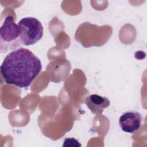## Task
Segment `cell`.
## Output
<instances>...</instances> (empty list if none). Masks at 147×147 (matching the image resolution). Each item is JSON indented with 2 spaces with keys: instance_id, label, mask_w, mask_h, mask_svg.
I'll return each instance as SVG.
<instances>
[{
  "instance_id": "cell-2",
  "label": "cell",
  "mask_w": 147,
  "mask_h": 147,
  "mask_svg": "<svg viewBox=\"0 0 147 147\" xmlns=\"http://www.w3.org/2000/svg\"><path fill=\"white\" fill-rule=\"evenodd\" d=\"M21 42L18 25L12 16H7L0 28L1 52L5 53L19 47Z\"/></svg>"
},
{
  "instance_id": "cell-6",
  "label": "cell",
  "mask_w": 147,
  "mask_h": 147,
  "mask_svg": "<svg viewBox=\"0 0 147 147\" xmlns=\"http://www.w3.org/2000/svg\"><path fill=\"white\" fill-rule=\"evenodd\" d=\"M79 142L74 138H66L63 142V146H81Z\"/></svg>"
},
{
  "instance_id": "cell-4",
  "label": "cell",
  "mask_w": 147,
  "mask_h": 147,
  "mask_svg": "<svg viewBox=\"0 0 147 147\" xmlns=\"http://www.w3.org/2000/svg\"><path fill=\"white\" fill-rule=\"evenodd\" d=\"M142 121L141 114L134 111L124 113L119 118V125L122 130L127 133H134L140 129Z\"/></svg>"
},
{
  "instance_id": "cell-3",
  "label": "cell",
  "mask_w": 147,
  "mask_h": 147,
  "mask_svg": "<svg viewBox=\"0 0 147 147\" xmlns=\"http://www.w3.org/2000/svg\"><path fill=\"white\" fill-rule=\"evenodd\" d=\"M18 25L21 42L23 45L34 44L42 37L43 26L41 22L35 17H24L19 21Z\"/></svg>"
},
{
  "instance_id": "cell-5",
  "label": "cell",
  "mask_w": 147,
  "mask_h": 147,
  "mask_svg": "<svg viewBox=\"0 0 147 147\" xmlns=\"http://www.w3.org/2000/svg\"><path fill=\"white\" fill-rule=\"evenodd\" d=\"M85 103L93 114L99 115L103 113L104 109L110 106V102L106 97L97 94H91L86 98Z\"/></svg>"
},
{
  "instance_id": "cell-1",
  "label": "cell",
  "mask_w": 147,
  "mask_h": 147,
  "mask_svg": "<svg viewBox=\"0 0 147 147\" xmlns=\"http://www.w3.org/2000/svg\"><path fill=\"white\" fill-rule=\"evenodd\" d=\"M41 69L40 59L25 48L10 52L1 65V72L5 83L20 88L28 87Z\"/></svg>"
}]
</instances>
